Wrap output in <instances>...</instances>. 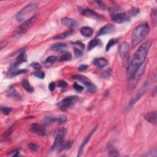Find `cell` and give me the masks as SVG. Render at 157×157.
I'll return each instance as SVG.
<instances>
[{"mask_svg":"<svg viewBox=\"0 0 157 157\" xmlns=\"http://www.w3.org/2000/svg\"><path fill=\"white\" fill-rule=\"evenodd\" d=\"M151 45V41H147L139 47L133 55V59L128 67L127 77L129 79L132 78L136 73L137 71L144 63L147 57L149 49Z\"/></svg>","mask_w":157,"mask_h":157,"instance_id":"1","label":"cell"},{"mask_svg":"<svg viewBox=\"0 0 157 157\" xmlns=\"http://www.w3.org/2000/svg\"><path fill=\"white\" fill-rule=\"evenodd\" d=\"M150 28L147 23H144L136 27L132 36V47H135L146 38L149 33Z\"/></svg>","mask_w":157,"mask_h":157,"instance_id":"2","label":"cell"},{"mask_svg":"<svg viewBox=\"0 0 157 157\" xmlns=\"http://www.w3.org/2000/svg\"><path fill=\"white\" fill-rule=\"evenodd\" d=\"M37 5L36 3H30L20 11L16 15L17 21L21 22L27 21L28 19L33 17L34 13L36 11Z\"/></svg>","mask_w":157,"mask_h":157,"instance_id":"3","label":"cell"},{"mask_svg":"<svg viewBox=\"0 0 157 157\" xmlns=\"http://www.w3.org/2000/svg\"><path fill=\"white\" fill-rule=\"evenodd\" d=\"M66 134V129L64 128H59L56 132L55 139L52 146L54 150H62V147L65 143L64 138Z\"/></svg>","mask_w":157,"mask_h":157,"instance_id":"4","label":"cell"},{"mask_svg":"<svg viewBox=\"0 0 157 157\" xmlns=\"http://www.w3.org/2000/svg\"><path fill=\"white\" fill-rule=\"evenodd\" d=\"M119 53L123 64L125 65V66L126 67L128 66L129 61L130 47L129 44L127 42H123L120 45Z\"/></svg>","mask_w":157,"mask_h":157,"instance_id":"5","label":"cell"},{"mask_svg":"<svg viewBox=\"0 0 157 157\" xmlns=\"http://www.w3.org/2000/svg\"><path fill=\"white\" fill-rule=\"evenodd\" d=\"M149 86H150V82L149 81H147L144 83V84L143 85V86H142V87L139 90V91L136 93V95L132 98V99H131L129 104H128V106L127 108V110H129V109L132 108V107L134 105L135 103L140 99L141 97L146 92V91L148 89Z\"/></svg>","mask_w":157,"mask_h":157,"instance_id":"6","label":"cell"},{"mask_svg":"<svg viewBox=\"0 0 157 157\" xmlns=\"http://www.w3.org/2000/svg\"><path fill=\"white\" fill-rule=\"evenodd\" d=\"M74 79L83 83L86 86L88 90L91 93H95L96 91V87L88 77L82 75H75L73 76Z\"/></svg>","mask_w":157,"mask_h":157,"instance_id":"7","label":"cell"},{"mask_svg":"<svg viewBox=\"0 0 157 157\" xmlns=\"http://www.w3.org/2000/svg\"><path fill=\"white\" fill-rule=\"evenodd\" d=\"M77 100L78 97L77 96H69L64 98L58 104V106L62 110L65 111L73 106Z\"/></svg>","mask_w":157,"mask_h":157,"instance_id":"8","label":"cell"},{"mask_svg":"<svg viewBox=\"0 0 157 157\" xmlns=\"http://www.w3.org/2000/svg\"><path fill=\"white\" fill-rule=\"evenodd\" d=\"M31 130L33 133L41 136H46L48 134L47 129L45 124L33 123L31 126Z\"/></svg>","mask_w":157,"mask_h":157,"instance_id":"9","label":"cell"},{"mask_svg":"<svg viewBox=\"0 0 157 157\" xmlns=\"http://www.w3.org/2000/svg\"><path fill=\"white\" fill-rule=\"evenodd\" d=\"M37 19V16L35 15L33 17L28 19L27 21H25L21 26H20L18 29V34H24L25 33L28 28L31 27L35 22V21Z\"/></svg>","mask_w":157,"mask_h":157,"instance_id":"10","label":"cell"},{"mask_svg":"<svg viewBox=\"0 0 157 157\" xmlns=\"http://www.w3.org/2000/svg\"><path fill=\"white\" fill-rule=\"evenodd\" d=\"M67 121V117L65 115H61L58 117H46L44 119V123L45 125L52 123H63Z\"/></svg>","mask_w":157,"mask_h":157,"instance_id":"11","label":"cell"},{"mask_svg":"<svg viewBox=\"0 0 157 157\" xmlns=\"http://www.w3.org/2000/svg\"><path fill=\"white\" fill-rule=\"evenodd\" d=\"M112 20L115 23H123L129 21L130 17L129 16L127 15L126 13H118V14H114L112 16Z\"/></svg>","mask_w":157,"mask_h":157,"instance_id":"12","label":"cell"},{"mask_svg":"<svg viewBox=\"0 0 157 157\" xmlns=\"http://www.w3.org/2000/svg\"><path fill=\"white\" fill-rule=\"evenodd\" d=\"M81 14L82 16L87 17L88 18H93L95 20H97V21H99V20H102L103 17L101 16L100 14H98V13L96 12L93 11V10H91L90 9H83L81 11Z\"/></svg>","mask_w":157,"mask_h":157,"instance_id":"13","label":"cell"},{"mask_svg":"<svg viewBox=\"0 0 157 157\" xmlns=\"http://www.w3.org/2000/svg\"><path fill=\"white\" fill-rule=\"evenodd\" d=\"M27 61V55L26 54L24 50H22L21 52V53L19 54L18 57L16 58V61L14 64L13 66V69H16L17 66H18L20 64H22L23 62H26Z\"/></svg>","mask_w":157,"mask_h":157,"instance_id":"14","label":"cell"},{"mask_svg":"<svg viewBox=\"0 0 157 157\" xmlns=\"http://www.w3.org/2000/svg\"><path fill=\"white\" fill-rule=\"evenodd\" d=\"M115 30V26L112 25V24H109L106 25V26H104L101 30L100 31L98 32V36H101V35H106L108 34H110L113 33Z\"/></svg>","mask_w":157,"mask_h":157,"instance_id":"15","label":"cell"},{"mask_svg":"<svg viewBox=\"0 0 157 157\" xmlns=\"http://www.w3.org/2000/svg\"><path fill=\"white\" fill-rule=\"evenodd\" d=\"M96 128H97V127H95L92 131H91V132L88 134V136H87L86 137V138L84 139V140L83 141V142H82V144H81V147H80V149H79V150H78V155H77V156H80L82 155V153L83 152V149H84L85 146H86L87 145V143L88 142V141H90V138H91V136H92V135L94 134V133L95 132V131H96Z\"/></svg>","mask_w":157,"mask_h":157,"instance_id":"16","label":"cell"},{"mask_svg":"<svg viewBox=\"0 0 157 157\" xmlns=\"http://www.w3.org/2000/svg\"><path fill=\"white\" fill-rule=\"evenodd\" d=\"M93 63L97 68H103L107 66L108 64V61L105 58L100 57L95 58L93 62Z\"/></svg>","mask_w":157,"mask_h":157,"instance_id":"17","label":"cell"},{"mask_svg":"<svg viewBox=\"0 0 157 157\" xmlns=\"http://www.w3.org/2000/svg\"><path fill=\"white\" fill-rule=\"evenodd\" d=\"M156 111L147 112L144 115V119L150 123L155 125L156 123Z\"/></svg>","mask_w":157,"mask_h":157,"instance_id":"18","label":"cell"},{"mask_svg":"<svg viewBox=\"0 0 157 157\" xmlns=\"http://www.w3.org/2000/svg\"><path fill=\"white\" fill-rule=\"evenodd\" d=\"M61 22L64 26H66V27H69V28L75 27L77 25L76 21H75L74 20L69 18V17H64L62 18Z\"/></svg>","mask_w":157,"mask_h":157,"instance_id":"19","label":"cell"},{"mask_svg":"<svg viewBox=\"0 0 157 157\" xmlns=\"http://www.w3.org/2000/svg\"><path fill=\"white\" fill-rule=\"evenodd\" d=\"M8 96L11 99L16 100V101H20L21 100V96L18 91L14 88H11L9 90L8 93Z\"/></svg>","mask_w":157,"mask_h":157,"instance_id":"20","label":"cell"},{"mask_svg":"<svg viewBox=\"0 0 157 157\" xmlns=\"http://www.w3.org/2000/svg\"><path fill=\"white\" fill-rule=\"evenodd\" d=\"M68 47V45L66 43H57L52 45L51 49L57 52H61Z\"/></svg>","mask_w":157,"mask_h":157,"instance_id":"21","label":"cell"},{"mask_svg":"<svg viewBox=\"0 0 157 157\" xmlns=\"http://www.w3.org/2000/svg\"><path fill=\"white\" fill-rule=\"evenodd\" d=\"M81 33L85 37H90L93 33V30L89 27H83L81 29Z\"/></svg>","mask_w":157,"mask_h":157,"instance_id":"22","label":"cell"},{"mask_svg":"<svg viewBox=\"0 0 157 157\" xmlns=\"http://www.w3.org/2000/svg\"><path fill=\"white\" fill-rule=\"evenodd\" d=\"M22 85L23 87V88L28 91V93H33L34 91V88L33 86L30 84V82L27 79H23L22 82Z\"/></svg>","mask_w":157,"mask_h":157,"instance_id":"23","label":"cell"},{"mask_svg":"<svg viewBox=\"0 0 157 157\" xmlns=\"http://www.w3.org/2000/svg\"><path fill=\"white\" fill-rule=\"evenodd\" d=\"M72 55L69 52H64L59 58L60 62H67L71 60Z\"/></svg>","mask_w":157,"mask_h":157,"instance_id":"24","label":"cell"},{"mask_svg":"<svg viewBox=\"0 0 157 157\" xmlns=\"http://www.w3.org/2000/svg\"><path fill=\"white\" fill-rule=\"evenodd\" d=\"M73 33V30H69V31H66L65 32L62 33L58 35L57 36H56L55 37H54L55 39H64L68 36H69L70 35H71Z\"/></svg>","mask_w":157,"mask_h":157,"instance_id":"25","label":"cell"},{"mask_svg":"<svg viewBox=\"0 0 157 157\" xmlns=\"http://www.w3.org/2000/svg\"><path fill=\"white\" fill-rule=\"evenodd\" d=\"M28 71L27 69H12L11 73V75L12 77H14V76H17L18 75L20 74H26L27 73H28Z\"/></svg>","mask_w":157,"mask_h":157,"instance_id":"26","label":"cell"},{"mask_svg":"<svg viewBox=\"0 0 157 157\" xmlns=\"http://www.w3.org/2000/svg\"><path fill=\"white\" fill-rule=\"evenodd\" d=\"M100 44V40L99 39H97V38H95L93 39H92V40H91L90 41V42L88 43V49L89 50L93 49V48H95L96 46H97V45Z\"/></svg>","mask_w":157,"mask_h":157,"instance_id":"27","label":"cell"},{"mask_svg":"<svg viewBox=\"0 0 157 157\" xmlns=\"http://www.w3.org/2000/svg\"><path fill=\"white\" fill-rule=\"evenodd\" d=\"M117 40L116 39H110L106 45V51L108 52L110 50V49L112 46H114V45L117 43Z\"/></svg>","mask_w":157,"mask_h":157,"instance_id":"28","label":"cell"},{"mask_svg":"<svg viewBox=\"0 0 157 157\" xmlns=\"http://www.w3.org/2000/svg\"><path fill=\"white\" fill-rule=\"evenodd\" d=\"M57 60V57L55 56H50L47 58L45 63L49 64H52Z\"/></svg>","mask_w":157,"mask_h":157,"instance_id":"29","label":"cell"},{"mask_svg":"<svg viewBox=\"0 0 157 157\" xmlns=\"http://www.w3.org/2000/svg\"><path fill=\"white\" fill-rule=\"evenodd\" d=\"M1 112L3 113L4 115H8L10 112H11V111L12 110V108L10 107H6V106H2L1 107Z\"/></svg>","mask_w":157,"mask_h":157,"instance_id":"30","label":"cell"},{"mask_svg":"<svg viewBox=\"0 0 157 157\" xmlns=\"http://www.w3.org/2000/svg\"><path fill=\"white\" fill-rule=\"evenodd\" d=\"M33 74L36 77L39 78H41V79H43V78H45V73L41 71H37L36 72H35V73H33Z\"/></svg>","mask_w":157,"mask_h":157,"instance_id":"31","label":"cell"},{"mask_svg":"<svg viewBox=\"0 0 157 157\" xmlns=\"http://www.w3.org/2000/svg\"><path fill=\"white\" fill-rule=\"evenodd\" d=\"M109 156H119V154L118 153L117 150L114 147L110 148L109 149Z\"/></svg>","mask_w":157,"mask_h":157,"instance_id":"32","label":"cell"},{"mask_svg":"<svg viewBox=\"0 0 157 157\" xmlns=\"http://www.w3.org/2000/svg\"><path fill=\"white\" fill-rule=\"evenodd\" d=\"M94 3L98 6V7H99L103 9H106V6L105 4H104V3L103 1H94Z\"/></svg>","mask_w":157,"mask_h":157,"instance_id":"33","label":"cell"},{"mask_svg":"<svg viewBox=\"0 0 157 157\" xmlns=\"http://www.w3.org/2000/svg\"><path fill=\"white\" fill-rule=\"evenodd\" d=\"M31 67L33 68L34 69L37 70V71H41V69H42V66L39 64V63L37 62H35V63H32L31 64Z\"/></svg>","mask_w":157,"mask_h":157,"instance_id":"34","label":"cell"},{"mask_svg":"<svg viewBox=\"0 0 157 157\" xmlns=\"http://www.w3.org/2000/svg\"><path fill=\"white\" fill-rule=\"evenodd\" d=\"M73 88H74V90H76V91H81L83 90V89H84L83 87H82V86H81V85L78 84L76 82H74V84H73Z\"/></svg>","mask_w":157,"mask_h":157,"instance_id":"35","label":"cell"},{"mask_svg":"<svg viewBox=\"0 0 157 157\" xmlns=\"http://www.w3.org/2000/svg\"><path fill=\"white\" fill-rule=\"evenodd\" d=\"M28 148L30 150H33V151L36 152L37 150H38V146L36 144H34V143L31 142V143L28 144Z\"/></svg>","mask_w":157,"mask_h":157,"instance_id":"36","label":"cell"},{"mask_svg":"<svg viewBox=\"0 0 157 157\" xmlns=\"http://www.w3.org/2000/svg\"><path fill=\"white\" fill-rule=\"evenodd\" d=\"M74 53L76 57H80L83 55V51L82 49L79 48H75L74 49Z\"/></svg>","mask_w":157,"mask_h":157,"instance_id":"37","label":"cell"},{"mask_svg":"<svg viewBox=\"0 0 157 157\" xmlns=\"http://www.w3.org/2000/svg\"><path fill=\"white\" fill-rule=\"evenodd\" d=\"M152 21L153 22L154 25L156 24V8H154L152 11Z\"/></svg>","mask_w":157,"mask_h":157,"instance_id":"38","label":"cell"},{"mask_svg":"<svg viewBox=\"0 0 157 157\" xmlns=\"http://www.w3.org/2000/svg\"><path fill=\"white\" fill-rule=\"evenodd\" d=\"M72 144H73L72 142H65L62 147V150H68V149H71V147H72Z\"/></svg>","mask_w":157,"mask_h":157,"instance_id":"39","label":"cell"},{"mask_svg":"<svg viewBox=\"0 0 157 157\" xmlns=\"http://www.w3.org/2000/svg\"><path fill=\"white\" fill-rule=\"evenodd\" d=\"M73 45H77V46L79 47L80 48H81L82 49H84L85 48V45L84 44H83L81 41H76V42H73Z\"/></svg>","mask_w":157,"mask_h":157,"instance_id":"40","label":"cell"},{"mask_svg":"<svg viewBox=\"0 0 157 157\" xmlns=\"http://www.w3.org/2000/svg\"><path fill=\"white\" fill-rule=\"evenodd\" d=\"M55 83L54 82H52L49 85V90L51 91H53L55 88Z\"/></svg>","mask_w":157,"mask_h":157,"instance_id":"41","label":"cell"},{"mask_svg":"<svg viewBox=\"0 0 157 157\" xmlns=\"http://www.w3.org/2000/svg\"><path fill=\"white\" fill-rule=\"evenodd\" d=\"M67 85L68 84L66 82L63 81H61L60 82L58 83V87H61V88H64L67 86Z\"/></svg>","mask_w":157,"mask_h":157,"instance_id":"42","label":"cell"},{"mask_svg":"<svg viewBox=\"0 0 157 157\" xmlns=\"http://www.w3.org/2000/svg\"><path fill=\"white\" fill-rule=\"evenodd\" d=\"M88 68V65H86V64H82L81 65V66L78 67V70H79L80 71H86L87 68Z\"/></svg>","mask_w":157,"mask_h":157,"instance_id":"43","label":"cell"},{"mask_svg":"<svg viewBox=\"0 0 157 157\" xmlns=\"http://www.w3.org/2000/svg\"><path fill=\"white\" fill-rule=\"evenodd\" d=\"M8 42L7 41H3L1 42V44H0V45H1V49H3L4 47L6 46V45H7Z\"/></svg>","mask_w":157,"mask_h":157,"instance_id":"44","label":"cell"},{"mask_svg":"<svg viewBox=\"0 0 157 157\" xmlns=\"http://www.w3.org/2000/svg\"><path fill=\"white\" fill-rule=\"evenodd\" d=\"M156 95V87H155L154 90H153V91H152V95L153 96H155Z\"/></svg>","mask_w":157,"mask_h":157,"instance_id":"45","label":"cell"}]
</instances>
